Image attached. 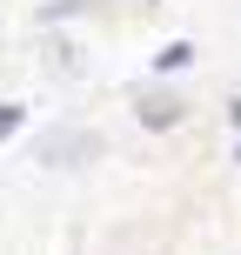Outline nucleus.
I'll return each mask as SVG.
<instances>
[{"label":"nucleus","instance_id":"2","mask_svg":"<svg viewBox=\"0 0 241 255\" xmlns=\"http://www.w3.org/2000/svg\"><path fill=\"white\" fill-rule=\"evenodd\" d=\"M194 61V47H188V40H174V47H161V67H188Z\"/></svg>","mask_w":241,"mask_h":255},{"label":"nucleus","instance_id":"3","mask_svg":"<svg viewBox=\"0 0 241 255\" xmlns=\"http://www.w3.org/2000/svg\"><path fill=\"white\" fill-rule=\"evenodd\" d=\"M13 128H20V108H0V141H7Z\"/></svg>","mask_w":241,"mask_h":255},{"label":"nucleus","instance_id":"1","mask_svg":"<svg viewBox=\"0 0 241 255\" xmlns=\"http://www.w3.org/2000/svg\"><path fill=\"white\" fill-rule=\"evenodd\" d=\"M174 115H181V101H141V121L148 128H174Z\"/></svg>","mask_w":241,"mask_h":255}]
</instances>
